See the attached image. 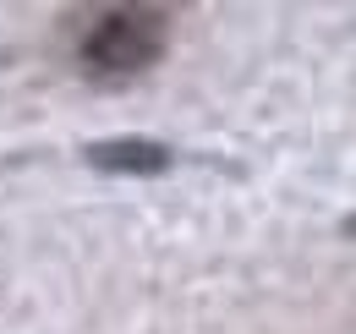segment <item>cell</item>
<instances>
[{
  "mask_svg": "<svg viewBox=\"0 0 356 334\" xmlns=\"http://www.w3.org/2000/svg\"><path fill=\"white\" fill-rule=\"evenodd\" d=\"M170 44L165 6H99L77 28V72L93 83H127L148 72Z\"/></svg>",
  "mask_w": 356,
  "mask_h": 334,
  "instance_id": "1",
  "label": "cell"
},
{
  "mask_svg": "<svg viewBox=\"0 0 356 334\" xmlns=\"http://www.w3.org/2000/svg\"><path fill=\"white\" fill-rule=\"evenodd\" d=\"M88 159L99 170H115V175H159L170 165V148L154 137H110V143H93Z\"/></svg>",
  "mask_w": 356,
  "mask_h": 334,
  "instance_id": "2",
  "label": "cell"
},
{
  "mask_svg": "<svg viewBox=\"0 0 356 334\" xmlns=\"http://www.w3.org/2000/svg\"><path fill=\"white\" fill-rule=\"evenodd\" d=\"M346 230H351V236H356V214H351V225H346Z\"/></svg>",
  "mask_w": 356,
  "mask_h": 334,
  "instance_id": "3",
  "label": "cell"
}]
</instances>
